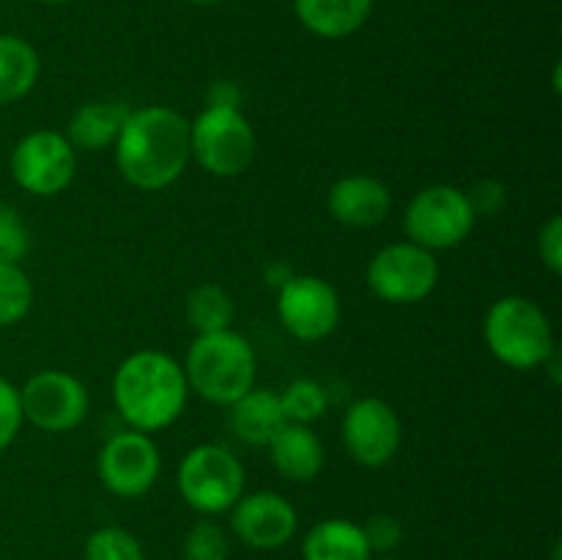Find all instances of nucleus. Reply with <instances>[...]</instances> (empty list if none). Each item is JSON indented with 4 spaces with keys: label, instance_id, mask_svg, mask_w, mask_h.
Returning a JSON list of instances; mask_svg holds the SVG:
<instances>
[{
    "label": "nucleus",
    "instance_id": "bb28decb",
    "mask_svg": "<svg viewBox=\"0 0 562 560\" xmlns=\"http://www.w3.org/2000/svg\"><path fill=\"white\" fill-rule=\"evenodd\" d=\"M27 253H31V231L20 209L0 201V261L22 264Z\"/></svg>",
    "mask_w": 562,
    "mask_h": 560
},
{
    "label": "nucleus",
    "instance_id": "9d476101",
    "mask_svg": "<svg viewBox=\"0 0 562 560\" xmlns=\"http://www.w3.org/2000/svg\"><path fill=\"white\" fill-rule=\"evenodd\" d=\"M22 417L38 432L64 434L80 426L91 410L88 388L69 371L44 368L20 388Z\"/></svg>",
    "mask_w": 562,
    "mask_h": 560
},
{
    "label": "nucleus",
    "instance_id": "f8f14e48",
    "mask_svg": "<svg viewBox=\"0 0 562 560\" xmlns=\"http://www.w3.org/2000/svg\"><path fill=\"white\" fill-rule=\"evenodd\" d=\"M278 316L285 333L316 344L338 327L340 296L335 285L318 275H294L278 289Z\"/></svg>",
    "mask_w": 562,
    "mask_h": 560
},
{
    "label": "nucleus",
    "instance_id": "1a4fd4ad",
    "mask_svg": "<svg viewBox=\"0 0 562 560\" xmlns=\"http://www.w3.org/2000/svg\"><path fill=\"white\" fill-rule=\"evenodd\" d=\"M11 179L36 198H53L69 190L77 173V152L55 130L27 132L11 152Z\"/></svg>",
    "mask_w": 562,
    "mask_h": 560
},
{
    "label": "nucleus",
    "instance_id": "6ab92c4d",
    "mask_svg": "<svg viewBox=\"0 0 562 560\" xmlns=\"http://www.w3.org/2000/svg\"><path fill=\"white\" fill-rule=\"evenodd\" d=\"M373 0H294L302 25L318 38H346L368 22Z\"/></svg>",
    "mask_w": 562,
    "mask_h": 560
},
{
    "label": "nucleus",
    "instance_id": "20e7f679",
    "mask_svg": "<svg viewBox=\"0 0 562 560\" xmlns=\"http://www.w3.org/2000/svg\"><path fill=\"white\" fill-rule=\"evenodd\" d=\"M483 340L503 366L516 371L543 368L554 355L552 322L538 302L521 294H508L488 307Z\"/></svg>",
    "mask_w": 562,
    "mask_h": 560
},
{
    "label": "nucleus",
    "instance_id": "f257e3e1",
    "mask_svg": "<svg viewBox=\"0 0 562 560\" xmlns=\"http://www.w3.org/2000/svg\"><path fill=\"white\" fill-rule=\"evenodd\" d=\"M113 152L121 176L132 187L143 192L168 190L192 163L190 121L165 104L130 110Z\"/></svg>",
    "mask_w": 562,
    "mask_h": 560
},
{
    "label": "nucleus",
    "instance_id": "9b49d317",
    "mask_svg": "<svg viewBox=\"0 0 562 560\" xmlns=\"http://www.w3.org/2000/svg\"><path fill=\"white\" fill-rule=\"evenodd\" d=\"M159 470H162V459H159L157 443L135 428L113 434L99 450V481L115 497H143L157 483Z\"/></svg>",
    "mask_w": 562,
    "mask_h": 560
},
{
    "label": "nucleus",
    "instance_id": "4be33fe9",
    "mask_svg": "<svg viewBox=\"0 0 562 560\" xmlns=\"http://www.w3.org/2000/svg\"><path fill=\"white\" fill-rule=\"evenodd\" d=\"M236 316L234 296L220 283H201L187 294V322L198 335L231 329Z\"/></svg>",
    "mask_w": 562,
    "mask_h": 560
},
{
    "label": "nucleus",
    "instance_id": "c9c22d12",
    "mask_svg": "<svg viewBox=\"0 0 562 560\" xmlns=\"http://www.w3.org/2000/svg\"><path fill=\"white\" fill-rule=\"evenodd\" d=\"M373 560V558H371ZM376 560H393V558H376Z\"/></svg>",
    "mask_w": 562,
    "mask_h": 560
},
{
    "label": "nucleus",
    "instance_id": "7c9ffc66",
    "mask_svg": "<svg viewBox=\"0 0 562 560\" xmlns=\"http://www.w3.org/2000/svg\"><path fill=\"white\" fill-rule=\"evenodd\" d=\"M538 256L552 275L562 272V217L552 214L538 231Z\"/></svg>",
    "mask_w": 562,
    "mask_h": 560
},
{
    "label": "nucleus",
    "instance_id": "f3484780",
    "mask_svg": "<svg viewBox=\"0 0 562 560\" xmlns=\"http://www.w3.org/2000/svg\"><path fill=\"white\" fill-rule=\"evenodd\" d=\"M280 395L267 388H250L231 404V432L252 448H267L285 426Z\"/></svg>",
    "mask_w": 562,
    "mask_h": 560
},
{
    "label": "nucleus",
    "instance_id": "39448f33",
    "mask_svg": "<svg viewBox=\"0 0 562 560\" xmlns=\"http://www.w3.org/2000/svg\"><path fill=\"white\" fill-rule=\"evenodd\" d=\"M190 148L209 176L234 179L256 163L258 137L241 108L206 104L190 124Z\"/></svg>",
    "mask_w": 562,
    "mask_h": 560
},
{
    "label": "nucleus",
    "instance_id": "a878e982",
    "mask_svg": "<svg viewBox=\"0 0 562 560\" xmlns=\"http://www.w3.org/2000/svg\"><path fill=\"white\" fill-rule=\"evenodd\" d=\"M228 533L212 519H201L187 530L184 560H228Z\"/></svg>",
    "mask_w": 562,
    "mask_h": 560
},
{
    "label": "nucleus",
    "instance_id": "dca6fc26",
    "mask_svg": "<svg viewBox=\"0 0 562 560\" xmlns=\"http://www.w3.org/2000/svg\"><path fill=\"white\" fill-rule=\"evenodd\" d=\"M269 461L274 470L294 483H307L318 478L324 470V443L311 426H300V423H285L283 432L267 445Z\"/></svg>",
    "mask_w": 562,
    "mask_h": 560
},
{
    "label": "nucleus",
    "instance_id": "5701e85b",
    "mask_svg": "<svg viewBox=\"0 0 562 560\" xmlns=\"http://www.w3.org/2000/svg\"><path fill=\"white\" fill-rule=\"evenodd\" d=\"M278 395L285 421L300 423V426H311V423L322 421L329 410L327 390H324V384L316 382V379H294V382Z\"/></svg>",
    "mask_w": 562,
    "mask_h": 560
},
{
    "label": "nucleus",
    "instance_id": "aec40b11",
    "mask_svg": "<svg viewBox=\"0 0 562 560\" xmlns=\"http://www.w3.org/2000/svg\"><path fill=\"white\" fill-rule=\"evenodd\" d=\"M362 525L351 519H324L302 538V560H371Z\"/></svg>",
    "mask_w": 562,
    "mask_h": 560
},
{
    "label": "nucleus",
    "instance_id": "7ed1b4c3",
    "mask_svg": "<svg viewBox=\"0 0 562 560\" xmlns=\"http://www.w3.org/2000/svg\"><path fill=\"white\" fill-rule=\"evenodd\" d=\"M181 368L192 393L212 404L231 406L247 390L256 388L258 360L250 340L231 327L198 335L187 349Z\"/></svg>",
    "mask_w": 562,
    "mask_h": 560
},
{
    "label": "nucleus",
    "instance_id": "2f4dec72",
    "mask_svg": "<svg viewBox=\"0 0 562 560\" xmlns=\"http://www.w3.org/2000/svg\"><path fill=\"white\" fill-rule=\"evenodd\" d=\"M209 104H225V108H239L241 91L231 80H214L209 86Z\"/></svg>",
    "mask_w": 562,
    "mask_h": 560
},
{
    "label": "nucleus",
    "instance_id": "72a5a7b5",
    "mask_svg": "<svg viewBox=\"0 0 562 560\" xmlns=\"http://www.w3.org/2000/svg\"><path fill=\"white\" fill-rule=\"evenodd\" d=\"M187 3H195V5H212V3H223V0H187Z\"/></svg>",
    "mask_w": 562,
    "mask_h": 560
},
{
    "label": "nucleus",
    "instance_id": "4468645a",
    "mask_svg": "<svg viewBox=\"0 0 562 560\" xmlns=\"http://www.w3.org/2000/svg\"><path fill=\"white\" fill-rule=\"evenodd\" d=\"M300 516L291 505L289 497L280 492H261L241 494L236 505L231 508V530L245 547L272 552V549L285 547L296 536Z\"/></svg>",
    "mask_w": 562,
    "mask_h": 560
},
{
    "label": "nucleus",
    "instance_id": "c756f323",
    "mask_svg": "<svg viewBox=\"0 0 562 560\" xmlns=\"http://www.w3.org/2000/svg\"><path fill=\"white\" fill-rule=\"evenodd\" d=\"M470 198V206L475 212V217H494V214L503 212L505 206V184L497 179H481L464 190Z\"/></svg>",
    "mask_w": 562,
    "mask_h": 560
},
{
    "label": "nucleus",
    "instance_id": "ddd939ff",
    "mask_svg": "<svg viewBox=\"0 0 562 560\" xmlns=\"http://www.w3.org/2000/svg\"><path fill=\"white\" fill-rule=\"evenodd\" d=\"M344 448L360 467H384L401 448V417L384 399L368 395L346 410L340 423Z\"/></svg>",
    "mask_w": 562,
    "mask_h": 560
},
{
    "label": "nucleus",
    "instance_id": "cd10ccee",
    "mask_svg": "<svg viewBox=\"0 0 562 560\" xmlns=\"http://www.w3.org/2000/svg\"><path fill=\"white\" fill-rule=\"evenodd\" d=\"M362 533H366L371 555H387L393 552V549H398V544L404 541V525H401L398 516L393 514H373L371 519L362 525Z\"/></svg>",
    "mask_w": 562,
    "mask_h": 560
},
{
    "label": "nucleus",
    "instance_id": "a211bd4d",
    "mask_svg": "<svg viewBox=\"0 0 562 560\" xmlns=\"http://www.w3.org/2000/svg\"><path fill=\"white\" fill-rule=\"evenodd\" d=\"M130 104L119 99H104V102H86L71 113L69 126H66V141L71 143L75 152H102L113 148L121 135Z\"/></svg>",
    "mask_w": 562,
    "mask_h": 560
},
{
    "label": "nucleus",
    "instance_id": "423d86ee",
    "mask_svg": "<svg viewBox=\"0 0 562 560\" xmlns=\"http://www.w3.org/2000/svg\"><path fill=\"white\" fill-rule=\"evenodd\" d=\"M181 500L203 516L225 514L245 494V467L225 445H198L176 472Z\"/></svg>",
    "mask_w": 562,
    "mask_h": 560
},
{
    "label": "nucleus",
    "instance_id": "f704fd0d",
    "mask_svg": "<svg viewBox=\"0 0 562 560\" xmlns=\"http://www.w3.org/2000/svg\"><path fill=\"white\" fill-rule=\"evenodd\" d=\"M36 3H49V5H60V3H69V0H36Z\"/></svg>",
    "mask_w": 562,
    "mask_h": 560
},
{
    "label": "nucleus",
    "instance_id": "0eeeda50",
    "mask_svg": "<svg viewBox=\"0 0 562 560\" xmlns=\"http://www.w3.org/2000/svg\"><path fill=\"white\" fill-rule=\"evenodd\" d=\"M477 217L464 190L453 184L423 187L404 212V231L409 242L426 250H450L461 245L475 228Z\"/></svg>",
    "mask_w": 562,
    "mask_h": 560
},
{
    "label": "nucleus",
    "instance_id": "c85d7f7f",
    "mask_svg": "<svg viewBox=\"0 0 562 560\" xmlns=\"http://www.w3.org/2000/svg\"><path fill=\"white\" fill-rule=\"evenodd\" d=\"M22 423H25V417H22L20 388L5 377H0V453L14 443Z\"/></svg>",
    "mask_w": 562,
    "mask_h": 560
},
{
    "label": "nucleus",
    "instance_id": "412c9836",
    "mask_svg": "<svg viewBox=\"0 0 562 560\" xmlns=\"http://www.w3.org/2000/svg\"><path fill=\"white\" fill-rule=\"evenodd\" d=\"M42 58L27 38L0 33V104H14L36 88Z\"/></svg>",
    "mask_w": 562,
    "mask_h": 560
},
{
    "label": "nucleus",
    "instance_id": "6e6552de",
    "mask_svg": "<svg viewBox=\"0 0 562 560\" xmlns=\"http://www.w3.org/2000/svg\"><path fill=\"white\" fill-rule=\"evenodd\" d=\"M439 283V261L415 242H393L368 264V289L390 305L423 302Z\"/></svg>",
    "mask_w": 562,
    "mask_h": 560
},
{
    "label": "nucleus",
    "instance_id": "393cba45",
    "mask_svg": "<svg viewBox=\"0 0 562 560\" xmlns=\"http://www.w3.org/2000/svg\"><path fill=\"white\" fill-rule=\"evenodd\" d=\"M82 560H146V552L135 533L119 525H104L86 538Z\"/></svg>",
    "mask_w": 562,
    "mask_h": 560
},
{
    "label": "nucleus",
    "instance_id": "2eb2a0df",
    "mask_svg": "<svg viewBox=\"0 0 562 560\" xmlns=\"http://www.w3.org/2000/svg\"><path fill=\"white\" fill-rule=\"evenodd\" d=\"M327 209L335 223L349 225V228H373L387 220L393 195L376 176L351 173L329 187Z\"/></svg>",
    "mask_w": 562,
    "mask_h": 560
},
{
    "label": "nucleus",
    "instance_id": "473e14b6",
    "mask_svg": "<svg viewBox=\"0 0 562 560\" xmlns=\"http://www.w3.org/2000/svg\"><path fill=\"white\" fill-rule=\"evenodd\" d=\"M291 278H294V272H291L289 264H272V267L267 269V280L272 289H280V285L289 283Z\"/></svg>",
    "mask_w": 562,
    "mask_h": 560
},
{
    "label": "nucleus",
    "instance_id": "b1692460",
    "mask_svg": "<svg viewBox=\"0 0 562 560\" xmlns=\"http://www.w3.org/2000/svg\"><path fill=\"white\" fill-rule=\"evenodd\" d=\"M33 283L20 264L0 261V327H14L31 313Z\"/></svg>",
    "mask_w": 562,
    "mask_h": 560
},
{
    "label": "nucleus",
    "instance_id": "f03ea898",
    "mask_svg": "<svg viewBox=\"0 0 562 560\" xmlns=\"http://www.w3.org/2000/svg\"><path fill=\"white\" fill-rule=\"evenodd\" d=\"M190 399L184 368L157 349L126 357L113 377V404L130 428L143 434L173 426Z\"/></svg>",
    "mask_w": 562,
    "mask_h": 560
}]
</instances>
